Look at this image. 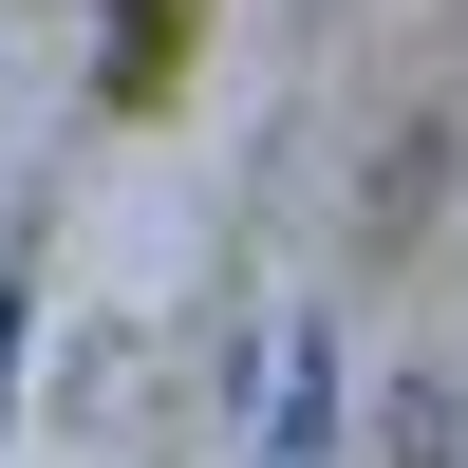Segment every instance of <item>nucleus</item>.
Listing matches in <instances>:
<instances>
[{
	"label": "nucleus",
	"mask_w": 468,
	"mask_h": 468,
	"mask_svg": "<svg viewBox=\"0 0 468 468\" xmlns=\"http://www.w3.org/2000/svg\"><path fill=\"white\" fill-rule=\"evenodd\" d=\"M319 412H337V375H319V337H282V375H262V431H282V450H319Z\"/></svg>",
	"instance_id": "f257e3e1"
},
{
	"label": "nucleus",
	"mask_w": 468,
	"mask_h": 468,
	"mask_svg": "<svg viewBox=\"0 0 468 468\" xmlns=\"http://www.w3.org/2000/svg\"><path fill=\"white\" fill-rule=\"evenodd\" d=\"M394 450H412V468H468V394H431V375H412V394H394Z\"/></svg>",
	"instance_id": "f03ea898"
},
{
	"label": "nucleus",
	"mask_w": 468,
	"mask_h": 468,
	"mask_svg": "<svg viewBox=\"0 0 468 468\" xmlns=\"http://www.w3.org/2000/svg\"><path fill=\"white\" fill-rule=\"evenodd\" d=\"M0 356H19V300H0Z\"/></svg>",
	"instance_id": "7ed1b4c3"
}]
</instances>
